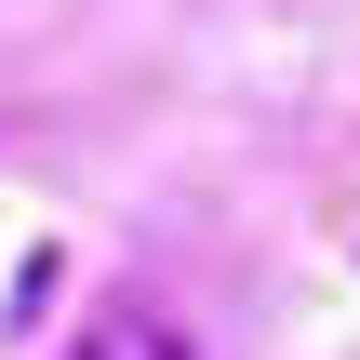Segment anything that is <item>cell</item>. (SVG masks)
<instances>
[{
	"mask_svg": "<svg viewBox=\"0 0 360 360\" xmlns=\"http://www.w3.org/2000/svg\"><path fill=\"white\" fill-rule=\"evenodd\" d=\"M67 360H200V347H187L160 307H107V321H80V347H67Z\"/></svg>",
	"mask_w": 360,
	"mask_h": 360,
	"instance_id": "obj_1",
	"label": "cell"
}]
</instances>
